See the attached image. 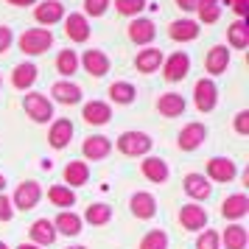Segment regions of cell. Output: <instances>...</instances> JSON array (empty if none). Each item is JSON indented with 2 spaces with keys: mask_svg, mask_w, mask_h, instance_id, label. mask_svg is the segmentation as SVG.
<instances>
[{
  "mask_svg": "<svg viewBox=\"0 0 249 249\" xmlns=\"http://www.w3.org/2000/svg\"><path fill=\"white\" fill-rule=\"evenodd\" d=\"M51 42H53V34L48 28H31V31H25L20 36V51L36 56V53H45L48 48H51Z\"/></svg>",
  "mask_w": 249,
  "mask_h": 249,
  "instance_id": "1",
  "label": "cell"
},
{
  "mask_svg": "<svg viewBox=\"0 0 249 249\" xmlns=\"http://www.w3.org/2000/svg\"><path fill=\"white\" fill-rule=\"evenodd\" d=\"M118 148L124 151L126 157H140L151 148V137L143 135V132H124L118 137Z\"/></svg>",
  "mask_w": 249,
  "mask_h": 249,
  "instance_id": "2",
  "label": "cell"
},
{
  "mask_svg": "<svg viewBox=\"0 0 249 249\" xmlns=\"http://www.w3.org/2000/svg\"><path fill=\"white\" fill-rule=\"evenodd\" d=\"M25 112L31 115L36 124H45L48 118H53V107L42 92H31V95H25Z\"/></svg>",
  "mask_w": 249,
  "mask_h": 249,
  "instance_id": "3",
  "label": "cell"
},
{
  "mask_svg": "<svg viewBox=\"0 0 249 249\" xmlns=\"http://www.w3.org/2000/svg\"><path fill=\"white\" fill-rule=\"evenodd\" d=\"M39 196H42L39 185H36L34 179H28L17 188V193H14V207H17V210H34L36 202H39Z\"/></svg>",
  "mask_w": 249,
  "mask_h": 249,
  "instance_id": "4",
  "label": "cell"
},
{
  "mask_svg": "<svg viewBox=\"0 0 249 249\" xmlns=\"http://www.w3.org/2000/svg\"><path fill=\"white\" fill-rule=\"evenodd\" d=\"M207 174H210V179L215 182H232L235 179V162L227 157H213L210 162H207Z\"/></svg>",
  "mask_w": 249,
  "mask_h": 249,
  "instance_id": "5",
  "label": "cell"
},
{
  "mask_svg": "<svg viewBox=\"0 0 249 249\" xmlns=\"http://www.w3.org/2000/svg\"><path fill=\"white\" fill-rule=\"evenodd\" d=\"M179 224L185 227V230H202V227L207 224V210L199 207V204H182Z\"/></svg>",
  "mask_w": 249,
  "mask_h": 249,
  "instance_id": "6",
  "label": "cell"
},
{
  "mask_svg": "<svg viewBox=\"0 0 249 249\" xmlns=\"http://www.w3.org/2000/svg\"><path fill=\"white\" fill-rule=\"evenodd\" d=\"M207 137V129L202 124H188L179 132V148L182 151H193V148L202 146V140Z\"/></svg>",
  "mask_w": 249,
  "mask_h": 249,
  "instance_id": "7",
  "label": "cell"
},
{
  "mask_svg": "<svg viewBox=\"0 0 249 249\" xmlns=\"http://www.w3.org/2000/svg\"><path fill=\"white\" fill-rule=\"evenodd\" d=\"M81 151H84L87 160H104L109 151H112V143H109V137H104V135H92V137L84 140Z\"/></svg>",
  "mask_w": 249,
  "mask_h": 249,
  "instance_id": "8",
  "label": "cell"
},
{
  "mask_svg": "<svg viewBox=\"0 0 249 249\" xmlns=\"http://www.w3.org/2000/svg\"><path fill=\"white\" fill-rule=\"evenodd\" d=\"M31 241H34L36 247H51V244L56 241L53 221H48V218H36L34 224H31Z\"/></svg>",
  "mask_w": 249,
  "mask_h": 249,
  "instance_id": "9",
  "label": "cell"
},
{
  "mask_svg": "<svg viewBox=\"0 0 249 249\" xmlns=\"http://www.w3.org/2000/svg\"><path fill=\"white\" fill-rule=\"evenodd\" d=\"M81 65L84 70L95 76V79H101L104 73H109V59L104 56V51H87L84 56H81Z\"/></svg>",
  "mask_w": 249,
  "mask_h": 249,
  "instance_id": "10",
  "label": "cell"
},
{
  "mask_svg": "<svg viewBox=\"0 0 249 249\" xmlns=\"http://www.w3.org/2000/svg\"><path fill=\"white\" fill-rule=\"evenodd\" d=\"M196 107H199V112H210L215 107V84L210 79L196 81Z\"/></svg>",
  "mask_w": 249,
  "mask_h": 249,
  "instance_id": "11",
  "label": "cell"
},
{
  "mask_svg": "<svg viewBox=\"0 0 249 249\" xmlns=\"http://www.w3.org/2000/svg\"><path fill=\"white\" fill-rule=\"evenodd\" d=\"M36 23H42V25H53L59 23L62 17H65V6L59 3V0H48V3H42V6H36Z\"/></svg>",
  "mask_w": 249,
  "mask_h": 249,
  "instance_id": "12",
  "label": "cell"
},
{
  "mask_svg": "<svg viewBox=\"0 0 249 249\" xmlns=\"http://www.w3.org/2000/svg\"><path fill=\"white\" fill-rule=\"evenodd\" d=\"M247 213H249V199L244 193L227 196L224 204H221V215H224V218H244Z\"/></svg>",
  "mask_w": 249,
  "mask_h": 249,
  "instance_id": "13",
  "label": "cell"
},
{
  "mask_svg": "<svg viewBox=\"0 0 249 249\" xmlns=\"http://www.w3.org/2000/svg\"><path fill=\"white\" fill-rule=\"evenodd\" d=\"M65 34L73 39V42H84L90 36V25H87V17L84 14H70L65 20Z\"/></svg>",
  "mask_w": 249,
  "mask_h": 249,
  "instance_id": "14",
  "label": "cell"
},
{
  "mask_svg": "<svg viewBox=\"0 0 249 249\" xmlns=\"http://www.w3.org/2000/svg\"><path fill=\"white\" fill-rule=\"evenodd\" d=\"M51 95L59 104H79L81 101V87L79 84H70V81H56L51 87Z\"/></svg>",
  "mask_w": 249,
  "mask_h": 249,
  "instance_id": "15",
  "label": "cell"
},
{
  "mask_svg": "<svg viewBox=\"0 0 249 249\" xmlns=\"http://www.w3.org/2000/svg\"><path fill=\"white\" fill-rule=\"evenodd\" d=\"M154 34H157V31H154V23H151V20H143V17L129 25V39L137 42V45H148V42L154 39Z\"/></svg>",
  "mask_w": 249,
  "mask_h": 249,
  "instance_id": "16",
  "label": "cell"
},
{
  "mask_svg": "<svg viewBox=\"0 0 249 249\" xmlns=\"http://www.w3.org/2000/svg\"><path fill=\"white\" fill-rule=\"evenodd\" d=\"M188 68H191V59L188 53H174V56L165 62V79L168 81H179L188 76Z\"/></svg>",
  "mask_w": 249,
  "mask_h": 249,
  "instance_id": "17",
  "label": "cell"
},
{
  "mask_svg": "<svg viewBox=\"0 0 249 249\" xmlns=\"http://www.w3.org/2000/svg\"><path fill=\"white\" fill-rule=\"evenodd\" d=\"M157 109L165 115V118H177V115L185 112V98H182L179 92H165V95H160Z\"/></svg>",
  "mask_w": 249,
  "mask_h": 249,
  "instance_id": "18",
  "label": "cell"
},
{
  "mask_svg": "<svg viewBox=\"0 0 249 249\" xmlns=\"http://www.w3.org/2000/svg\"><path fill=\"white\" fill-rule=\"evenodd\" d=\"M182 185H185V193H188V196H193V199H207V196H210V191H213V188H210V182L204 179L202 174H188Z\"/></svg>",
  "mask_w": 249,
  "mask_h": 249,
  "instance_id": "19",
  "label": "cell"
},
{
  "mask_svg": "<svg viewBox=\"0 0 249 249\" xmlns=\"http://www.w3.org/2000/svg\"><path fill=\"white\" fill-rule=\"evenodd\" d=\"M112 118V109H109V104H104V101H90L87 107H84V121L92 126H101L107 124Z\"/></svg>",
  "mask_w": 249,
  "mask_h": 249,
  "instance_id": "20",
  "label": "cell"
},
{
  "mask_svg": "<svg viewBox=\"0 0 249 249\" xmlns=\"http://www.w3.org/2000/svg\"><path fill=\"white\" fill-rule=\"evenodd\" d=\"M87 179H90L87 162H81V160L68 162V168H65V182H68V188H79V185H84Z\"/></svg>",
  "mask_w": 249,
  "mask_h": 249,
  "instance_id": "21",
  "label": "cell"
},
{
  "mask_svg": "<svg viewBox=\"0 0 249 249\" xmlns=\"http://www.w3.org/2000/svg\"><path fill=\"white\" fill-rule=\"evenodd\" d=\"M70 137H73V124H70L68 118H62V121H56V124L51 126V146L53 148H65L70 143Z\"/></svg>",
  "mask_w": 249,
  "mask_h": 249,
  "instance_id": "22",
  "label": "cell"
},
{
  "mask_svg": "<svg viewBox=\"0 0 249 249\" xmlns=\"http://www.w3.org/2000/svg\"><path fill=\"white\" fill-rule=\"evenodd\" d=\"M132 213H135L137 218H151V215L157 213L154 196H151V193H135V196H132Z\"/></svg>",
  "mask_w": 249,
  "mask_h": 249,
  "instance_id": "23",
  "label": "cell"
},
{
  "mask_svg": "<svg viewBox=\"0 0 249 249\" xmlns=\"http://www.w3.org/2000/svg\"><path fill=\"white\" fill-rule=\"evenodd\" d=\"M143 177L151 182H165L168 179V165H165V160H160V157H148L143 160Z\"/></svg>",
  "mask_w": 249,
  "mask_h": 249,
  "instance_id": "24",
  "label": "cell"
},
{
  "mask_svg": "<svg viewBox=\"0 0 249 249\" xmlns=\"http://www.w3.org/2000/svg\"><path fill=\"white\" fill-rule=\"evenodd\" d=\"M207 73H213V76H218V73H224L227 65H230V51H227L224 45H215L210 53H207Z\"/></svg>",
  "mask_w": 249,
  "mask_h": 249,
  "instance_id": "25",
  "label": "cell"
},
{
  "mask_svg": "<svg viewBox=\"0 0 249 249\" xmlns=\"http://www.w3.org/2000/svg\"><path fill=\"white\" fill-rule=\"evenodd\" d=\"M160 62H162V51L160 48H146V51H140L137 53V70L140 73H154L160 68Z\"/></svg>",
  "mask_w": 249,
  "mask_h": 249,
  "instance_id": "26",
  "label": "cell"
},
{
  "mask_svg": "<svg viewBox=\"0 0 249 249\" xmlns=\"http://www.w3.org/2000/svg\"><path fill=\"white\" fill-rule=\"evenodd\" d=\"M168 34L177 42H188V39H196L199 36V25L193 23V20H177V23H171Z\"/></svg>",
  "mask_w": 249,
  "mask_h": 249,
  "instance_id": "27",
  "label": "cell"
},
{
  "mask_svg": "<svg viewBox=\"0 0 249 249\" xmlns=\"http://www.w3.org/2000/svg\"><path fill=\"white\" fill-rule=\"evenodd\" d=\"M53 230L56 232H62V235H79L81 232V218L76 213H59L56 221H53Z\"/></svg>",
  "mask_w": 249,
  "mask_h": 249,
  "instance_id": "28",
  "label": "cell"
},
{
  "mask_svg": "<svg viewBox=\"0 0 249 249\" xmlns=\"http://www.w3.org/2000/svg\"><path fill=\"white\" fill-rule=\"evenodd\" d=\"M247 227H241V224H230L224 230V247L227 249H247Z\"/></svg>",
  "mask_w": 249,
  "mask_h": 249,
  "instance_id": "29",
  "label": "cell"
},
{
  "mask_svg": "<svg viewBox=\"0 0 249 249\" xmlns=\"http://www.w3.org/2000/svg\"><path fill=\"white\" fill-rule=\"evenodd\" d=\"M12 81H14V87H17V90L31 87V84L36 81V68H34V65H17V68H14Z\"/></svg>",
  "mask_w": 249,
  "mask_h": 249,
  "instance_id": "30",
  "label": "cell"
},
{
  "mask_svg": "<svg viewBox=\"0 0 249 249\" xmlns=\"http://www.w3.org/2000/svg\"><path fill=\"white\" fill-rule=\"evenodd\" d=\"M227 36H230V45L232 48H247L249 45V25L244 20H238L227 28Z\"/></svg>",
  "mask_w": 249,
  "mask_h": 249,
  "instance_id": "31",
  "label": "cell"
},
{
  "mask_svg": "<svg viewBox=\"0 0 249 249\" xmlns=\"http://www.w3.org/2000/svg\"><path fill=\"white\" fill-rule=\"evenodd\" d=\"M48 199L56 204V207H73L76 204V193L65 188V185H53L51 191H48Z\"/></svg>",
  "mask_w": 249,
  "mask_h": 249,
  "instance_id": "32",
  "label": "cell"
},
{
  "mask_svg": "<svg viewBox=\"0 0 249 249\" xmlns=\"http://www.w3.org/2000/svg\"><path fill=\"white\" fill-rule=\"evenodd\" d=\"M84 218H87L90 224L101 227V224H107V221L112 218V207H109V204H90L87 213H84Z\"/></svg>",
  "mask_w": 249,
  "mask_h": 249,
  "instance_id": "33",
  "label": "cell"
},
{
  "mask_svg": "<svg viewBox=\"0 0 249 249\" xmlns=\"http://www.w3.org/2000/svg\"><path fill=\"white\" fill-rule=\"evenodd\" d=\"M135 87L132 84H126V81H118V84H112L109 87V98L112 101H118V104H132L135 101Z\"/></svg>",
  "mask_w": 249,
  "mask_h": 249,
  "instance_id": "34",
  "label": "cell"
},
{
  "mask_svg": "<svg viewBox=\"0 0 249 249\" xmlns=\"http://www.w3.org/2000/svg\"><path fill=\"white\" fill-rule=\"evenodd\" d=\"M196 12L202 17V23H215L218 20V0H199Z\"/></svg>",
  "mask_w": 249,
  "mask_h": 249,
  "instance_id": "35",
  "label": "cell"
},
{
  "mask_svg": "<svg viewBox=\"0 0 249 249\" xmlns=\"http://www.w3.org/2000/svg\"><path fill=\"white\" fill-rule=\"evenodd\" d=\"M140 249H168V235L162 230H151L143 241H140Z\"/></svg>",
  "mask_w": 249,
  "mask_h": 249,
  "instance_id": "36",
  "label": "cell"
},
{
  "mask_svg": "<svg viewBox=\"0 0 249 249\" xmlns=\"http://www.w3.org/2000/svg\"><path fill=\"white\" fill-rule=\"evenodd\" d=\"M56 68L62 76H70V73H76V68H79V56L73 51H62L56 59Z\"/></svg>",
  "mask_w": 249,
  "mask_h": 249,
  "instance_id": "37",
  "label": "cell"
},
{
  "mask_svg": "<svg viewBox=\"0 0 249 249\" xmlns=\"http://www.w3.org/2000/svg\"><path fill=\"white\" fill-rule=\"evenodd\" d=\"M115 6H118V12H121V14L132 17V14H140V12H143L146 0H115Z\"/></svg>",
  "mask_w": 249,
  "mask_h": 249,
  "instance_id": "38",
  "label": "cell"
},
{
  "mask_svg": "<svg viewBox=\"0 0 249 249\" xmlns=\"http://www.w3.org/2000/svg\"><path fill=\"white\" fill-rule=\"evenodd\" d=\"M196 249H218V232L215 230H204L199 241H196Z\"/></svg>",
  "mask_w": 249,
  "mask_h": 249,
  "instance_id": "39",
  "label": "cell"
},
{
  "mask_svg": "<svg viewBox=\"0 0 249 249\" xmlns=\"http://www.w3.org/2000/svg\"><path fill=\"white\" fill-rule=\"evenodd\" d=\"M107 6H109V0H84V9H87V14H92V17H101V14L107 12Z\"/></svg>",
  "mask_w": 249,
  "mask_h": 249,
  "instance_id": "40",
  "label": "cell"
},
{
  "mask_svg": "<svg viewBox=\"0 0 249 249\" xmlns=\"http://www.w3.org/2000/svg\"><path fill=\"white\" fill-rule=\"evenodd\" d=\"M14 215V207H12V199L6 193H0V221H12Z\"/></svg>",
  "mask_w": 249,
  "mask_h": 249,
  "instance_id": "41",
  "label": "cell"
},
{
  "mask_svg": "<svg viewBox=\"0 0 249 249\" xmlns=\"http://www.w3.org/2000/svg\"><path fill=\"white\" fill-rule=\"evenodd\" d=\"M235 132L238 135H249V112L247 109L235 115Z\"/></svg>",
  "mask_w": 249,
  "mask_h": 249,
  "instance_id": "42",
  "label": "cell"
},
{
  "mask_svg": "<svg viewBox=\"0 0 249 249\" xmlns=\"http://www.w3.org/2000/svg\"><path fill=\"white\" fill-rule=\"evenodd\" d=\"M12 39H14L12 28H6V25H0V53H6V51H9V45H12Z\"/></svg>",
  "mask_w": 249,
  "mask_h": 249,
  "instance_id": "43",
  "label": "cell"
},
{
  "mask_svg": "<svg viewBox=\"0 0 249 249\" xmlns=\"http://www.w3.org/2000/svg\"><path fill=\"white\" fill-rule=\"evenodd\" d=\"M247 6H249V0H230V9H232L238 17H244V14H247Z\"/></svg>",
  "mask_w": 249,
  "mask_h": 249,
  "instance_id": "44",
  "label": "cell"
},
{
  "mask_svg": "<svg viewBox=\"0 0 249 249\" xmlns=\"http://www.w3.org/2000/svg\"><path fill=\"white\" fill-rule=\"evenodd\" d=\"M196 3H199V0H177V6H179L182 12H193V9H196Z\"/></svg>",
  "mask_w": 249,
  "mask_h": 249,
  "instance_id": "45",
  "label": "cell"
},
{
  "mask_svg": "<svg viewBox=\"0 0 249 249\" xmlns=\"http://www.w3.org/2000/svg\"><path fill=\"white\" fill-rule=\"evenodd\" d=\"M9 3H14V6H31V3H36V0H9Z\"/></svg>",
  "mask_w": 249,
  "mask_h": 249,
  "instance_id": "46",
  "label": "cell"
},
{
  "mask_svg": "<svg viewBox=\"0 0 249 249\" xmlns=\"http://www.w3.org/2000/svg\"><path fill=\"white\" fill-rule=\"evenodd\" d=\"M17 249H39V247H36V244H20Z\"/></svg>",
  "mask_w": 249,
  "mask_h": 249,
  "instance_id": "47",
  "label": "cell"
},
{
  "mask_svg": "<svg viewBox=\"0 0 249 249\" xmlns=\"http://www.w3.org/2000/svg\"><path fill=\"white\" fill-rule=\"evenodd\" d=\"M3 188H6V177H3V174H0V191H3Z\"/></svg>",
  "mask_w": 249,
  "mask_h": 249,
  "instance_id": "48",
  "label": "cell"
},
{
  "mask_svg": "<svg viewBox=\"0 0 249 249\" xmlns=\"http://www.w3.org/2000/svg\"><path fill=\"white\" fill-rule=\"evenodd\" d=\"M68 249H87V247H68Z\"/></svg>",
  "mask_w": 249,
  "mask_h": 249,
  "instance_id": "49",
  "label": "cell"
},
{
  "mask_svg": "<svg viewBox=\"0 0 249 249\" xmlns=\"http://www.w3.org/2000/svg\"><path fill=\"white\" fill-rule=\"evenodd\" d=\"M0 249H9V247H6V244H3V241H0Z\"/></svg>",
  "mask_w": 249,
  "mask_h": 249,
  "instance_id": "50",
  "label": "cell"
}]
</instances>
